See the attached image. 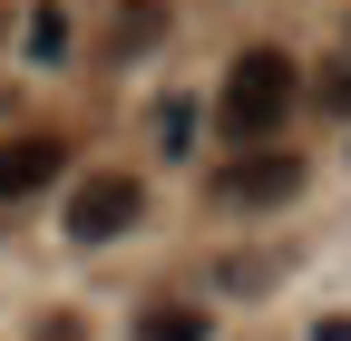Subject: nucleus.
<instances>
[{"mask_svg": "<svg viewBox=\"0 0 351 341\" xmlns=\"http://www.w3.org/2000/svg\"><path fill=\"white\" fill-rule=\"evenodd\" d=\"M302 98V68L283 49H244L225 68V98H215V137H234V147H263V137H283V117Z\"/></svg>", "mask_w": 351, "mask_h": 341, "instance_id": "1", "label": "nucleus"}, {"mask_svg": "<svg viewBox=\"0 0 351 341\" xmlns=\"http://www.w3.org/2000/svg\"><path fill=\"white\" fill-rule=\"evenodd\" d=\"M293 186H302V156H283V147H254V156H234V166L205 176L215 205H283Z\"/></svg>", "mask_w": 351, "mask_h": 341, "instance_id": "2", "label": "nucleus"}, {"mask_svg": "<svg viewBox=\"0 0 351 341\" xmlns=\"http://www.w3.org/2000/svg\"><path fill=\"white\" fill-rule=\"evenodd\" d=\"M137 215H147L137 176H78V195H69V234L78 244H108V234H127Z\"/></svg>", "mask_w": 351, "mask_h": 341, "instance_id": "3", "label": "nucleus"}, {"mask_svg": "<svg viewBox=\"0 0 351 341\" xmlns=\"http://www.w3.org/2000/svg\"><path fill=\"white\" fill-rule=\"evenodd\" d=\"M59 166H69L59 137H0V205H10V195H39Z\"/></svg>", "mask_w": 351, "mask_h": 341, "instance_id": "4", "label": "nucleus"}, {"mask_svg": "<svg viewBox=\"0 0 351 341\" xmlns=\"http://www.w3.org/2000/svg\"><path fill=\"white\" fill-rule=\"evenodd\" d=\"M137 341H205V312H195V303H156V312L137 322Z\"/></svg>", "mask_w": 351, "mask_h": 341, "instance_id": "5", "label": "nucleus"}, {"mask_svg": "<svg viewBox=\"0 0 351 341\" xmlns=\"http://www.w3.org/2000/svg\"><path fill=\"white\" fill-rule=\"evenodd\" d=\"M156 29H166V0H137V10H117V29H108V49L127 59V49H147Z\"/></svg>", "mask_w": 351, "mask_h": 341, "instance_id": "6", "label": "nucleus"}, {"mask_svg": "<svg viewBox=\"0 0 351 341\" xmlns=\"http://www.w3.org/2000/svg\"><path fill=\"white\" fill-rule=\"evenodd\" d=\"M59 49H69V20L39 10V20H29V59H59Z\"/></svg>", "mask_w": 351, "mask_h": 341, "instance_id": "7", "label": "nucleus"}, {"mask_svg": "<svg viewBox=\"0 0 351 341\" xmlns=\"http://www.w3.org/2000/svg\"><path fill=\"white\" fill-rule=\"evenodd\" d=\"M29 341H88V331H78V322H69V312H59V322H39V331H29Z\"/></svg>", "mask_w": 351, "mask_h": 341, "instance_id": "8", "label": "nucleus"}, {"mask_svg": "<svg viewBox=\"0 0 351 341\" xmlns=\"http://www.w3.org/2000/svg\"><path fill=\"white\" fill-rule=\"evenodd\" d=\"M313 341H351V322H341V312H332V322H322V331H313Z\"/></svg>", "mask_w": 351, "mask_h": 341, "instance_id": "9", "label": "nucleus"}]
</instances>
